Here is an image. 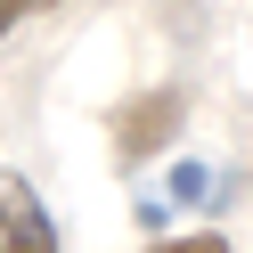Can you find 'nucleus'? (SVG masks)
Listing matches in <instances>:
<instances>
[{"mask_svg": "<svg viewBox=\"0 0 253 253\" xmlns=\"http://www.w3.org/2000/svg\"><path fill=\"white\" fill-rule=\"evenodd\" d=\"M33 8H57V0H0V33H8V25H25Z\"/></svg>", "mask_w": 253, "mask_h": 253, "instance_id": "4", "label": "nucleus"}, {"mask_svg": "<svg viewBox=\"0 0 253 253\" xmlns=\"http://www.w3.org/2000/svg\"><path fill=\"white\" fill-rule=\"evenodd\" d=\"M0 253H57V220L41 212L25 171H0Z\"/></svg>", "mask_w": 253, "mask_h": 253, "instance_id": "1", "label": "nucleus"}, {"mask_svg": "<svg viewBox=\"0 0 253 253\" xmlns=\"http://www.w3.org/2000/svg\"><path fill=\"white\" fill-rule=\"evenodd\" d=\"M147 253H229L220 237H164V245H147Z\"/></svg>", "mask_w": 253, "mask_h": 253, "instance_id": "3", "label": "nucleus"}, {"mask_svg": "<svg viewBox=\"0 0 253 253\" xmlns=\"http://www.w3.org/2000/svg\"><path fill=\"white\" fill-rule=\"evenodd\" d=\"M171 123H180V98H171V90H155V98H139V106H131V123H123V155H147L155 139L171 131Z\"/></svg>", "mask_w": 253, "mask_h": 253, "instance_id": "2", "label": "nucleus"}]
</instances>
